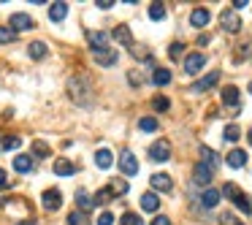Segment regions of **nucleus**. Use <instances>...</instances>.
<instances>
[{
	"mask_svg": "<svg viewBox=\"0 0 252 225\" xmlns=\"http://www.w3.org/2000/svg\"><path fill=\"white\" fill-rule=\"evenodd\" d=\"M68 92H70V98H73L79 106H90V103H92V84H90L87 76H73L70 79Z\"/></svg>",
	"mask_w": 252,
	"mask_h": 225,
	"instance_id": "nucleus-1",
	"label": "nucleus"
},
{
	"mask_svg": "<svg viewBox=\"0 0 252 225\" xmlns=\"http://www.w3.org/2000/svg\"><path fill=\"white\" fill-rule=\"evenodd\" d=\"M223 193L230 198V201H233V206L239 209L241 214H252V203H250V198H247L244 193H241V190L233 184V182H228V184H225V187H223Z\"/></svg>",
	"mask_w": 252,
	"mask_h": 225,
	"instance_id": "nucleus-2",
	"label": "nucleus"
},
{
	"mask_svg": "<svg viewBox=\"0 0 252 225\" xmlns=\"http://www.w3.org/2000/svg\"><path fill=\"white\" fill-rule=\"evenodd\" d=\"M220 24H223L225 33H239L241 30V19L236 11H230V8H225L223 14H220Z\"/></svg>",
	"mask_w": 252,
	"mask_h": 225,
	"instance_id": "nucleus-3",
	"label": "nucleus"
},
{
	"mask_svg": "<svg viewBox=\"0 0 252 225\" xmlns=\"http://www.w3.org/2000/svg\"><path fill=\"white\" fill-rule=\"evenodd\" d=\"M149 158H152L155 163H165V160L171 158V144L165 141V138H160V141H155L152 147H149Z\"/></svg>",
	"mask_w": 252,
	"mask_h": 225,
	"instance_id": "nucleus-4",
	"label": "nucleus"
},
{
	"mask_svg": "<svg viewBox=\"0 0 252 225\" xmlns=\"http://www.w3.org/2000/svg\"><path fill=\"white\" fill-rule=\"evenodd\" d=\"M41 203H44L46 212H57V209L63 206V193H60V190H44Z\"/></svg>",
	"mask_w": 252,
	"mask_h": 225,
	"instance_id": "nucleus-5",
	"label": "nucleus"
},
{
	"mask_svg": "<svg viewBox=\"0 0 252 225\" xmlns=\"http://www.w3.org/2000/svg\"><path fill=\"white\" fill-rule=\"evenodd\" d=\"M92 57H95V63L98 66H103V68H112L114 63H117V49H95L92 52Z\"/></svg>",
	"mask_w": 252,
	"mask_h": 225,
	"instance_id": "nucleus-6",
	"label": "nucleus"
},
{
	"mask_svg": "<svg viewBox=\"0 0 252 225\" xmlns=\"http://www.w3.org/2000/svg\"><path fill=\"white\" fill-rule=\"evenodd\" d=\"M119 168H122L125 177H136V174H138V160L133 158V152H122V158H119Z\"/></svg>",
	"mask_w": 252,
	"mask_h": 225,
	"instance_id": "nucleus-7",
	"label": "nucleus"
},
{
	"mask_svg": "<svg viewBox=\"0 0 252 225\" xmlns=\"http://www.w3.org/2000/svg\"><path fill=\"white\" fill-rule=\"evenodd\" d=\"M204 66H206L204 54H187V60H184V73H187V76H195Z\"/></svg>",
	"mask_w": 252,
	"mask_h": 225,
	"instance_id": "nucleus-8",
	"label": "nucleus"
},
{
	"mask_svg": "<svg viewBox=\"0 0 252 225\" xmlns=\"http://www.w3.org/2000/svg\"><path fill=\"white\" fill-rule=\"evenodd\" d=\"M193 182L198 184V187H209V182H211V168L209 166H195L193 168Z\"/></svg>",
	"mask_w": 252,
	"mask_h": 225,
	"instance_id": "nucleus-9",
	"label": "nucleus"
},
{
	"mask_svg": "<svg viewBox=\"0 0 252 225\" xmlns=\"http://www.w3.org/2000/svg\"><path fill=\"white\" fill-rule=\"evenodd\" d=\"M220 82V71H211L209 76H204L201 82H195L193 87L187 90V92H204V90H209V87H214V84Z\"/></svg>",
	"mask_w": 252,
	"mask_h": 225,
	"instance_id": "nucleus-10",
	"label": "nucleus"
},
{
	"mask_svg": "<svg viewBox=\"0 0 252 225\" xmlns=\"http://www.w3.org/2000/svg\"><path fill=\"white\" fill-rule=\"evenodd\" d=\"M8 27H11L14 33H19V30H30V27H33V19H30L27 14H11Z\"/></svg>",
	"mask_w": 252,
	"mask_h": 225,
	"instance_id": "nucleus-11",
	"label": "nucleus"
},
{
	"mask_svg": "<svg viewBox=\"0 0 252 225\" xmlns=\"http://www.w3.org/2000/svg\"><path fill=\"white\" fill-rule=\"evenodd\" d=\"M211 22V14H209V8H193V14H190V24L193 27H206V24Z\"/></svg>",
	"mask_w": 252,
	"mask_h": 225,
	"instance_id": "nucleus-12",
	"label": "nucleus"
},
{
	"mask_svg": "<svg viewBox=\"0 0 252 225\" xmlns=\"http://www.w3.org/2000/svg\"><path fill=\"white\" fill-rule=\"evenodd\" d=\"M149 184H152V190H158V193H168V190L174 187L168 174H155V177L149 179Z\"/></svg>",
	"mask_w": 252,
	"mask_h": 225,
	"instance_id": "nucleus-13",
	"label": "nucleus"
},
{
	"mask_svg": "<svg viewBox=\"0 0 252 225\" xmlns=\"http://www.w3.org/2000/svg\"><path fill=\"white\" fill-rule=\"evenodd\" d=\"M54 174H57V177H73V174H76V166H73L70 160H65V158H57V163H54Z\"/></svg>",
	"mask_w": 252,
	"mask_h": 225,
	"instance_id": "nucleus-14",
	"label": "nucleus"
},
{
	"mask_svg": "<svg viewBox=\"0 0 252 225\" xmlns=\"http://www.w3.org/2000/svg\"><path fill=\"white\" fill-rule=\"evenodd\" d=\"M201 203H204L206 209H214V206L220 203V190L206 187V190H204V196H201Z\"/></svg>",
	"mask_w": 252,
	"mask_h": 225,
	"instance_id": "nucleus-15",
	"label": "nucleus"
},
{
	"mask_svg": "<svg viewBox=\"0 0 252 225\" xmlns=\"http://www.w3.org/2000/svg\"><path fill=\"white\" fill-rule=\"evenodd\" d=\"M225 163H228L230 168H244V163H247V152H244V149H233V152L225 158Z\"/></svg>",
	"mask_w": 252,
	"mask_h": 225,
	"instance_id": "nucleus-16",
	"label": "nucleus"
},
{
	"mask_svg": "<svg viewBox=\"0 0 252 225\" xmlns=\"http://www.w3.org/2000/svg\"><path fill=\"white\" fill-rule=\"evenodd\" d=\"M14 171H19V174L33 171V158H30V155H17V158H14Z\"/></svg>",
	"mask_w": 252,
	"mask_h": 225,
	"instance_id": "nucleus-17",
	"label": "nucleus"
},
{
	"mask_svg": "<svg viewBox=\"0 0 252 225\" xmlns=\"http://www.w3.org/2000/svg\"><path fill=\"white\" fill-rule=\"evenodd\" d=\"M141 209H144V212H158L160 198L155 196V193H144V196H141Z\"/></svg>",
	"mask_w": 252,
	"mask_h": 225,
	"instance_id": "nucleus-18",
	"label": "nucleus"
},
{
	"mask_svg": "<svg viewBox=\"0 0 252 225\" xmlns=\"http://www.w3.org/2000/svg\"><path fill=\"white\" fill-rule=\"evenodd\" d=\"M65 17H68V3H52V8H49V19H52V22H63Z\"/></svg>",
	"mask_w": 252,
	"mask_h": 225,
	"instance_id": "nucleus-19",
	"label": "nucleus"
},
{
	"mask_svg": "<svg viewBox=\"0 0 252 225\" xmlns=\"http://www.w3.org/2000/svg\"><path fill=\"white\" fill-rule=\"evenodd\" d=\"M223 103H225V106H233L236 112H239V90H236V87H225L223 90Z\"/></svg>",
	"mask_w": 252,
	"mask_h": 225,
	"instance_id": "nucleus-20",
	"label": "nucleus"
},
{
	"mask_svg": "<svg viewBox=\"0 0 252 225\" xmlns=\"http://www.w3.org/2000/svg\"><path fill=\"white\" fill-rule=\"evenodd\" d=\"M95 163H98V168H112L114 155L109 152V149H98V152H95Z\"/></svg>",
	"mask_w": 252,
	"mask_h": 225,
	"instance_id": "nucleus-21",
	"label": "nucleus"
},
{
	"mask_svg": "<svg viewBox=\"0 0 252 225\" xmlns=\"http://www.w3.org/2000/svg\"><path fill=\"white\" fill-rule=\"evenodd\" d=\"M114 38H117L119 44H125V46H133V36H130V30L125 27V24H119V27H114V33H112Z\"/></svg>",
	"mask_w": 252,
	"mask_h": 225,
	"instance_id": "nucleus-22",
	"label": "nucleus"
},
{
	"mask_svg": "<svg viewBox=\"0 0 252 225\" xmlns=\"http://www.w3.org/2000/svg\"><path fill=\"white\" fill-rule=\"evenodd\" d=\"M27 54L33 60H44V57H46V44H44V41H33L27 46Z\"/></svg>",
	"mask_w": 252,
	"mask_h": 225,
	"instance_id": "nucleus-23",
	"label": "nucleus"
},
{
	"mask_svg": "<svg viewBox=\"0 0 252 225\" xmlns=\"http://www.w3.org/2000/svg\"><path fill=\"white\" fill-rule=\"evenodd\" d=\"M152 82L158 84V87H165V84L171 82V71H168V68H155V73H152Z\"/></svg>",
	"mask_w": 252,
	"mask_h": 225,
	"instance_id": "nucleus-24",
	"label": "nucleus"
},
{
	"mask_svg": "<svg viewBox=\"0 0 252 225\" xmlns=\"http://www.w3.org/2000/svg\"><path fill=\"white\" fill-rule=\"evenodd\" d=\"M87 38H90V46H92V52L95 49H106V33H92V30H90L87 33Z\"/></svg>",
	"mask_w": 252,
	"mask_h": 225,
	"instance_id": "nucleus-25",
	"label": "nucleus"
},
{
	"mask_svg": "<svg viewBox=\"0 0 252 225\" xmlns=\"http://www.w3.org/2000/svg\"><path fill=\"white\" fill-rule=\"evenodd\" d=\"M33 155L35 158H49V155H52V149H49V144L46 141H41V138H38V141H33Z\"/></svg>",
	"mask_w": 252,
	"mask_h": 225,
	"instance_id": "nucleus-26",
	"label": "nucleus"
},
{
	"mask_svg": "<svg viewBox=\"0 0 252 225\" xmlns=\"http://www.w3.org/2000/svg\"><path fill=\"white\" fill-rule=\"evenodd\" d=\"M92 203H95V201L87 196V193H84V190H76V206H79V212H87Z\"/></svg>",
	"mask_w": 252,
	"mask_h": 225,
	"instance_id": "nucleus-27",
	"label": "nucleus"
},
{
	"mask_svg": "<svg viewBox=\"0 0 252 225\" xmlns=\"http://www.w3.org/2000/svg\"><path fill=\"white\" fill-rule=\"evenodd\" d=\"M201 158H204V166H209V168H214V166H217V152H214V149L201 147Z\"/></svg>",
	"mask_w": 252,
	"mask_h": 225,
	"instance_id": "nucleus-28",
	"label": "nucleus"
},
{
	"mask_svg": "<svg viewBox=\"0 0 252 225\" xmlns=\"http://www.w3.org/2000/svg\"><path fill=\"white\" fill-rule=\"evenodd\" d=\"M68 225H90V217H87V212H70L68 214Z\"/></svg>",
	"mask_w": 252,
	"mask_h": 225,
	"instance_id": "nucleus-29",
	"label": "nucleus"
},
{
	"mask_svg": "<svg viewBox=\"0 0 252 225\" xmlns=\"http://www.w3.org/2000/svg\"><path fill=\"white\" fill-rule=\"evenodd\" d=\"M138 128L144 133H155V131H158V119H155V117H141L138 119Z\"/></svg>",
	"mask_w": 252,
	"mask_h": 225,
	"instance_id": "nucleus-30",
	"label": "nucleus"
},
{
	"mask_svg": "<svg viewBox=\"0 0 252 225\" xmlns=\"http://www.w3.org/2000/svg\"><path fill=\"white\" fill-rule=\"evenodd\" d=\"M112 198H114V190H112V187H103V190H98V193H95V198H92V201L100 206V203H109Z\"/></svg>",
	"mask_w": 252,
	"mask_h": 225,
	"instance_id": "nucleus-31",
	"label": "nucleus"
},
{
	"mask_svg": "<svg viewBox=\"0 0 252 225\" xmlns=\"http://www.w3.org/2000/svg\"><path fill=\"white\" fill-rule=\"evenodd\" d=\"M163 17H165V6L163 3H152V6H149V19L158 22V19H163Z\"/></svg>",
	"mask_w": 252,
	"mask_h": 225,
	"instance_id": "nucleus-32",
	"label": "nucleus"
},
{
	"mask_svg": "<svg viewBox=\"0 0 252 225\" xmlns=\"http://www.w3.org/2000/svg\"><path fill=\"white\" fill-rule=\"evenodd\" d=\"M239 136H241V131H239V125H228V128H225V141H228V144L239 141Z\"/></svg>",
	"mask_w": 252,
	"mask_h": 225,
	"instance_id": "nucleus-33",
	"label": "nucleus"
},
{
	"mask_svg": "<svg viewBox=\"0 0 252 225\" xmlns=\"http://www.w3.org/2000/svg\"><path fill=\"white\" fill-rule=\"evenodd\" d=\"M152 106H155V112H168L171 101H168V98H163V95H158V98L152 101Z\"/></svg>",
	"mask_w": 252,
	"mask_h": 225,
	"instance_id": "nucleus-34",
	"label": "nucleus"
},
{
	"mask_svg": "<svg viewBox=\"0 0 252 225\" xmlns=\"http://www.w3.org/2000/svg\"><path fill=\"white\" fill-rule=\"evenodd\" d=\"M109 187L114 190V196H125V193H128V182H122V179H114Z\"/></svg>",
	"mask_w": 252,
	"mask_h": 225,
	"instance_id": "nucleus-35",
	"label": "nucleus"
},
{
	"mask_svg": "<svg viewBox=\"0 0 252 225\" xmlns=\"http://www.w3.org/2000/svg\"><path fill=\"white\" fill-rule=\"evenodd\" d=\"M119 225H144V223H141V217H138V214L125 212V214H122V223H119Z\"/></svg>",
	"mask_w": 252,
	"mask_h": 225,
	"instance_id": "nucleus-36",
	"label": "nucleus"
},
{
	"mask_svg": "<svg viewBox=\"0 0 252 225\" xmlns=\"http://www.w3.org/2000/svg\"><path fill=\"white\" fill-rule=\"evenodd\" d=\"M14 38H17V33L11 27H0V44H11Z\"/></svg>",
	"mask_w": 252,
	"mask_h": 225,
	"instance_id": "nucleus-37",
	"label": "nucleus"
},
{
	"mask_svg": "<svg viewBox=\"0 0 252 225\" xmlns=\"http://www.w3.org/2000/svg\"><path fill=\"white\" fill-rule=\"evenodd\" d=\"M182 44H179V41H176V44H171V49H168V54H171V60H179V57H182Z\"/></svg>",
	"mask_w": 252,
	"mask_h": 225,
	"instance_id": "nucleus-38",
	"label": "nucleus"
},
{
	"mask_svg": "<svg viewBox=\"0 0 252 225\" xmlns=\"http://www.w3.org/2000/svg\"><path fill=\"white\" fill-rule=\"evenodd\" d=\"M112 223H114L112 212H103V214H100V217H98V225H112Z\"/></svg>",
	"mask_w": 252,
	"mask_h": 225,
	"instance_id": "nucleus-39",
	"label": "nucleus"
},
{
	"mask_svg": "<svg viewBox=\"0 0 252 225\" xmlns=\"http://www.w3.org/2000/svg\"><path fill=\"white\" fill-rule=\"evenodd\" d=\"M95 6H98V8H103V11H109V8H112V6H117V3H114V0H98Z\"/></svg>",
	"mask_w": 252,
	"mask_h": 225,
	"instance_id": "nucleus-40",
	"label": "nucleus"
},
{
	"mask_svg": "<svg viewBox=\"0 0 252 225\" xmlns=\"http://www.w3.org/2000/svg\"><path fill=\"white\" fill-rule=\"evenodd\" d=\"M152 225H171V220H168V217H155Z\"/></svg>",
	"mask_w": 252,
	"mask_h": 225,
	"instance_id": "nucleus-41",
	"label": "nucleus"
},
{
	"mask_svg": "<svg viewBox=\"0 0 252 225\" xmlns=\"http://www.w3.org/2000/svg\"><path fill=\"white\" fill-rule=\"evenodd\" d=\"M3 187H8V179H6V171L0 168V190H3Z\"/></svg>",
	"mask_w": 252,
	"mask_h": 225,
	"instance_id": "nucleus-42",
	"label": "nucleus"
},
{
	"mask_svg": "<svg viewBox=\"0 0 252 225\" xmlns=\"http://www.w3.org/2000/svg\"><path fill=\"white\" fill-rule=\"evenodd\" d=\"M8 149V136H0V152H6Z\"/></svg>",
	"mask_w": 252,
	"mask_h": 225,
	"instance_id": "nucleus-43",
	"label": "nucleus"
},
{
	"mask_svg": "<svg viewBox=\"0 0 252 225\" xmlns=\"http://www.w3.org/2000/svg\"><path fill=\"white\" fill-rule=\"evenodd\" d=\"M230 6H233V8H244V6H250V3H247V0H233Z\"/></svg>",
	"mask_w": 252,
	"mask_h": 225,
	"instance_id": "nucleus-44",
	"label": "nucleus"
},
{
	"mask_svg": "<svg viewBox=\"0 0 252 225\" xmlns=\"http://www.w3.org/2000/svg\"><path fill=\"white\" fill-rule=\"evenodd\" d=\"M17 225H38V223H33V220H22V223H17Z\"/></svg>",
	"mask_w": 252,
	"mask_h": 225,
	"instance_id": "nucleus-45",
	"label": "nucleus"
},
{
	"mask_svg": "<svg viewBox=\"0 0 252 225\" xmlns=\"http://www.w3.org/2000/svg\"><path fill=\"white\" fill-rule=\"evenodd\" d=\"M247 138H250V144H252V131H250V136H247Z\"/></svg>",
	"mask_w": 252,
	"mask_h": 225,
	"instance_id": "nucleus-46",
	"label": "nucleus"
},
{
	"mask_svg": "<svg viewBox=\"0 0 252 225\" xmlns=\"http://www.w3.org/2000/svg\"><path fill=\"white\" fill-rule=\"evenodd\" d=\"M250 92H252V82H250Z\"/></svg>",
	"mask_w": 252,
	"mask_h": 225,
	"instance_id": "nucleus-47",
	"label": "nucleus"
},
{
	"mask_svg": "<svg viewBox=\"0 0 252 225\" xmlns=\"http://www.w3.org/2000/svg\"><path fill=\"white\" fill-rule=\"evenodd\" d=\"M236 225H241V223H236Z\"/></svg>",
	"mask_w": 252,
	"mask_h": 225,
	"instance_id": "nucleus-48",
	"label": "nucleus"
}]
</instances>
